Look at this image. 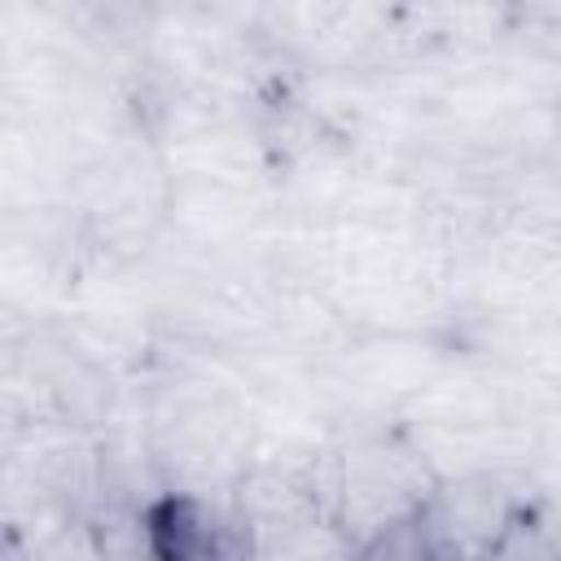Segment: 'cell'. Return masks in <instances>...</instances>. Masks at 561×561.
<instances>
[{
  "label": "cell",
  "instance_id": "1",
  "mask_svg": "<svg viewBox=\"0 0 561 561\" xmlns=\"http://www.w3.org/2000/svg\"><path fill=\"white\" fill-rule=\"evenodd\" d=\"M438 486L430 460L399 434H359L329 465V513L355 539L373 543L390 526L416 517Z\"/></svg>",
  "mask_w": 561,
  "mask_h": 561
},
{
  "label": "cell",
  "instance_id": "2",
  "mask_svg": "<svg viewBox=\"0 0 561 561\" xmlns=\"http://www.w3.org/2000/svg\"><path fill=\"white\" fill-rule=\"evenodd\" d=\"M145 557L149 561H241V522L224 517L210 500L193 491H171L145 513Z\"/></svg>",
  "mask_w": 561,
  "mask_h": 561
},
{
  "label": "cell",
  "instance_id": "3",
  "mask_svg": "<svg viewBox=\"0 0 561 561\" xmlns=\"http://www.w3.org/2000/svg\"><path fill=\"white\" fill-rule=\"evenodd\" d=\"M241 561H359L355 539L329 513H298L280 522L241 526Z\"/></svg>",
  "mask_w": 561,
  "mask_h": 561
},
{
  "label": "cell",
  "instance_id": "4",
  "mask_svg": "<svg viewBox=\"0 0 561 561\" xmlns=\"http://www.w3.org/2000/svg\"><path fill=\"white\" fill-rule=\"evenodd\" d=\"M0 561H35L31 557V543L13 526H0Z\"/></svg>",
  "mask_w": 561,
  "mask_h": 561
},
{
  "label": "cell",
  "instance_id": "5",
  "mask_svg": "<svg viewBox=\"0 0 561 561\" xmlns=\"http://www.w3.org/2000/svg\"><path fill=\"white\" fill-rule=\"evenodd\" d=\"M140 561H149V557H140Z\"/></svg>",
  "mask_w": 561,
  "mask_h": 561
}]
</instances>
